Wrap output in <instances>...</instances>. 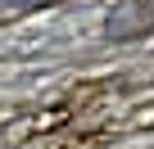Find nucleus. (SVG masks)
Segmentation results:
<instances>
[{"label":"nucleus","instance_id":"obj_1","mask_svg":"<svg viewBox=\"0 0 154 149\" xmlns=\"http://www.w3.org/2000/svg\"><path fill=\"white\" fill-rule=\"evenodd\" d=\"M154 32V0H122L104 14V36L109 41H140Z\"/></svg>","mask_w":154,"mask_h":149}]
</instances>
